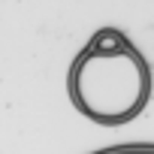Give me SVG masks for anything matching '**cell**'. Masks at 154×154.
<instances>
[{
  "instance_id": "6da1fadb",
  "label": "cell",
  "mask_w": 154,
  "mask_h": 154,
  "mask_svg": "<svg viewBox=\"0 0 154 154\" xmlns=\"http://www.w3.org/2000/svg\"><path fill=\"white\" fill-rule=\"evenodd\" d=\"M151 75L136 48L118 54H82L72 69V100L97 124L130 121L148 100Z\"/></svg>"
},
{
  "instance_id": "7a4b0ae2",
  "label": "cell",
  "mask_w": 154,
  "mask_h": 154,
  "mask_svg": "<svg viewBox=\"0 0 154 154\" xmlns=\"http://www.w3.org/2000/svg\"><path fill=\"white\" fill-rule=\"evenodd\" d=\"M124 48H127L124 36H121L118 30H112V27L100 30V33L94 36V42H91V54H118V51H124Z\"/></svg>"
}]
</instances>
